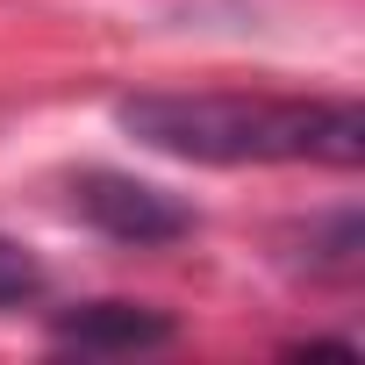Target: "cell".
Listing matches in <instances>:
<instances>
[{"label":"cell","instance_id":"3","mask_svg":"<svg viewBox=\"0 0 365 365\" xmlns=\"http://www.w3.org/2000/svg\"><path fill=\"white\" fill-rule=\"evenodd\" d=\"M51 336L72 351H150V344H172V315L143 301H86V308H65Z\"/></svg>","mask_w":365,"mask_h":365},{"label":"cell","instance_id":"4","mask_svg":"<svg viewBox=\"0 0 365 365\" xmlns=\"http://www.w3.org/2000/svg\"><path fill=\"white\" fill-rule=\"evenodd\" d=\"M36 294H43V265L0 230V308H29Z\"/></svg>","mask_w":365,"mask_h":365},{"label":"cell","instance_id":"2","mask_svg":"<svg viewBox=\"0 0 365 365\" xmlns=\"http://www.w3.org/2000/svg\"><path fill=\"white\" fill-rule=\"evenodd\" d=\"M72 215L93 222L115 244H136V251L194 237V208L165 187H150V179H129V172H79L72 179Z\"/></svg>","mask_w":365,"mask_h":365},{"label":"cell","instance_id":"1","mask_svg":"<svg viewBox=\"0 0 365 365\" xmlns=\"http://www.w3.org/2000/svg\"><path fill=\"white\" fill-rule=\"evenodd\" d=\"M115 122L165 158L187 165H336L365 158V108L344 93H129Z\"/></svg>","mask_w":365,"mask_h":365}]
</instances>
